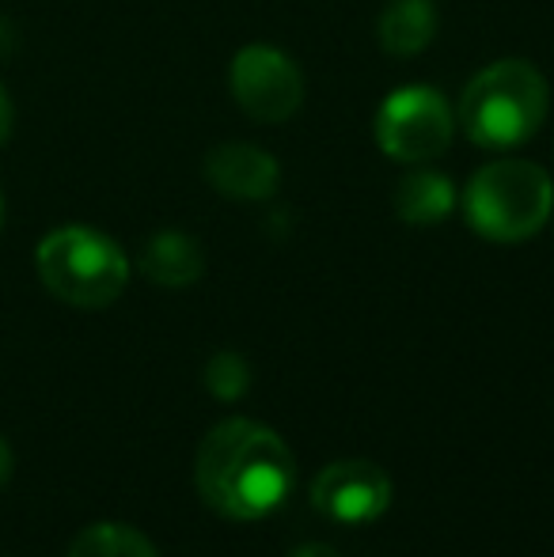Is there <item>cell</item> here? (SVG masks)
<instances>
[{"mask_svg":"<svg viewBox=\"0 0 554 557\" xmlns=\"http://www.w3.org/2000/svg\"><path fill=\"white\" fill-rule=\"evenodd\" d=\"M296 459L274 429L251 418H229L209 429L194 455V485L217 516L251 523L285 505Z\"/></svg>","mask_w":554,"mask_h":557,"instance_id":"1","label":"cell"},{"mask_svg":"<svg viewBox=\"0 0 554 557\" xmlns=\"http://www.w3.org/2000/svg\"><path fill=\"white\" fill-rule=\"evenodd\" d=\"M547 107L551 91L540 69L528 61H494L464 88L459 125L471 145L505 152L540 133Z\"/></svg>","mask_w":554,"mask_h":557,"instance_id":"2","label":"cell"},{"mask_svg":"<svg viewBox=\"0 0 554 557\" xmlns=\"http://www.w3.org/2000/svg\"><path fill=\"white\" fill-rule=\"evenodd\" d=\"M35 265L42 285L61 304L96 311L111 308L130 285V258L111 235L96 227L69 224L50 232L35 250Z\"/></svg>","mask_w":554,"mask_h":557,"instance_id":"3","label":"cell"},{"mask_svg":"<svg viewBox=\"0 0 554 557\" xmlns=\"http://www.w3.org/2000/svg\"><path fill=\"white\" fill-rule=\"evenodd\" d=\"M554 209L551 175L532 160H494L467 183V224L490 243H525Z\"/></svg>","mask_w":554,"mask_h":557,"instance_id":"4","label":"cell"},{"mask_svg":"<svg viewBox=\"0 0 554 557\" xmlns=\"http://www.w3.org/2000/svg\"><path fill=\"white\" fill-rule=\"evenodd\" d=\"M452 111L441 91L421 88H395L377 111V145L399 163H426L448 148L452 140Z\"/></svg>","mask_w":554,"mask_h":557,"instance_id":"5","label":"cell"},{"mask_svg":"<svg viewBox=\"0 0 554 557\" xmlns=\"http://www.w3.org/2000/svg\"><path fill=\"white\" fill-rule=\"evenodd\" d=\"M232 96L255 122L278 125L293 117L304 103V76L288 53L274 46H244L232 61Z\"/></svg>","mask_w":554,"mask_h":557,"instance_id":"6","label":"cell"},{"mask_svg":"<svg viewBox=\"0 0 554 557\" xmlns=\"http://www.w3.org/2000/svg\"><path fill=\"white\" fill-rule=\"evenodd\" d=\"M392 478L384 467L369 459H338L327 462L311 482V505L319 516L331 523H346V528H361V523H377L380 516L392 508Z\"/></svg>","mask_w":554,"mask_h":557,"instance_id":"7","label":"cell"},{"mask_svg":"<svg viewBox=\"0 0 554 557\" xmlns=\"http://www.w3.org/2000/svg\"><path fill=\"white\" fill-rule=\"evenodd\" d=\"M206 178L217 194L239 201H262L278 190L281 168L267 148L244 145V140H232V145H217L206 156Z\"/></svg>","mask_w":554,"mask_h":557,"instance_id":"8","label":"cell"},{"mask_svg":"<svg viewBox=\"0 0 554 557\" xmlns=\"http://www.w3.org/2000/svg\"><path fill=\"white\" fill-rule=\"evenodd\" d=\"M140 273L160 288H186L206 273V258L190 235L156 232L140 250Z\"/></svg>","mask_w":554,"mask_h":557,"instance_id":"9","label":"cell"},{"mask_svg":"<svg viewBox=\"0 0 554 557\" xmlns=\"http://www.w3.org/2000/svg\"><path fill=\"white\" fill-rule=\"evenodd\" d=\"M380 46L395 58H415L436 35L433 0H392L377 23Z\"/></svg>","mask_w":554,"mask_h":557,"instance_id":"10","label":"cell"},{"mask_svg":"<svg viewBox=\"0 0 554 557\" xmlns=\"http://www.w3.org/2000/svg\"><path fill=\"white\" fill-rule=\"evenodd\" d=\"M456 209V186L441 171H415L395 186V213L407 224H441Z\"/></svg>","mask_w":554,"mask_h":557,"instance_id":"11","label":"cell"},{"mask_svg":"<svg viewBox=\"0 0 554 557\" xmlns=\"http://www.w3.org/2000/svg\"><path fill=\"white\" fill-rule=\"evenodd\" d=\"M69 557H160L130 523H91L69 546Z\"/></svg>","mask_w":554,"mask_h":557,"instance_id":"12","label":"cell"},{"mask_svg":"<svg viewBox=\"0 0 554 557\" xmlns=\"http://www.w3.org/2000/svg\"><path fill=\"white\" fill-rule=\"evenodd\" d=\"M206 387L217 403H236L251 391V364L232 349L213 352L206 364Z\"/></svg>","mask_w":554,"mask_h":557,"instance_id":"13","label":"cell"},{"mask_svg":"<svg viewBox=\"0 0 554 557\" xmlns=\"http://www.w3.org/2000/svg\"><path fill=\"white\" fill-rule=\"evenodd\" d=\"M12 125H15V111H12V99H8L4 84H0V148L8 145V137H12Z\"/></svg>","mask_w":554,"mask_h":557,"instance_id":"14","label":"cell"},{"mask_svg":"<svg viewBox=\"0 0 554 557\" xmlns=\"http://www.w3.org/2000/svg\"><path fill=\"white\" fill-rule=\"evenodd\" d=\"M288 557H342L334 546H327V543H304V546H296Z\"/></svg>","mask_w":554,"mask_h":557,"instance_id":"15","label":"cell"},{"mask_svg":"<svg viewBox=\"0 0 554 557\" xmlns=\"http://www.w3.org/2000/svg\"><path fill=\"white\" fill-rule=\"evenodd\" d=\"M15 470V459H12V447H8L4 441H0V490L8 485V478H12Z\"/></svg>","mask_w":554,"mask_h":557,"instance_id":"16","label":"cell"},{"mask_svg":"<svg viewBox=\"0 0 554 557\" xmlns=\"http://www.w3.org/2000/svg\"><path fill=\"white\" fill-rule=\"evenodd\" d=\"M0 227H4V194H0Z\"/></svg>","mask_w":554,"mask_h":557,"instance_id":"17","label":"cell"}]
</instances>
